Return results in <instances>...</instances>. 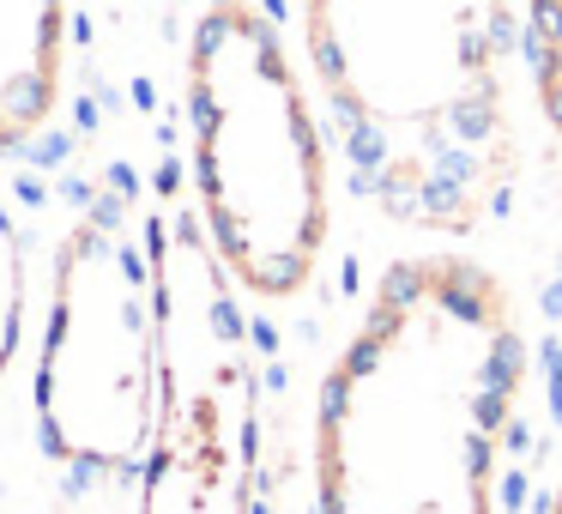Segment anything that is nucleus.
<instances>
[{
  "label": "nucleus",
  "mask_w": 562,
  "mask_h": 514,
  "mask_svg": "<svg viewBox=\"0 0 562 514\" xmlns=\"http://www.w3.org/2000/svg\"><path fill=\"white\" fill-rule=\"evenodd\" d=\"M188 164L231 279L267 303L303 291L333 231L327 134L284 37L248 0H212L188 37Z\"/></svg>",
  "instance_id": "obj_3"
},
{
  "label": "nucleus",
  "mask_w": 562,
  "mask_h": 514,
  "mask_svg": "<svg viewBox=\"0 0 562 514\" xmlns=\"http://www.w3.org/2000/svg\"><path fill=\"white\" fill-rule=\"evenodd\" d=\"M520 388L508 284L465 255L393 260L321 381V514H496Z\"/></svg>",
  "instance_id": "obj_1"
},
{
  "label": "nucleus",
  "mask_w": 562,
  "mask_h": 514,
  "mask_svg": "<svg viewBox=\"0 0 562 514\" xmlns=\"http://www.w3.org/2000/svg\"><path fill=\"white\" fill-rule=\"evenodd\" d=\"M25 309H31V284H25V243L19 224L0 200V376L13 369L19 345H25Z\"/></svg>",
  "instance_id": "obj_8"
},
{
  "label": "nucleus",
  "mask_w": 562,
  "mask_h": 514,
  "mask_svg": "<svg viewBox=\"0 0 562 514\" xmlns=\"http://www.w3.org/2000/svg\"><path fill=\"white\" fill-rule=\"evenodd\" d=\"M158 248L103 194L55 248L37 351V436L79 472H139L158 417Z\"/></svg>",
  "instance_id": "obj_4"
},
{
  "label": "nucleus",
  "mask_w": 562,
  "mask_h": 514,
  "mask_svg": "<svg viewBox=\"0 0 562 514\" xmlns=\"http://www.w3.org/2000/svg\"><path fill=\"white\" fill-rule=\"evenodd\" d=\"M67 79V0H0V152L49 127Z\"/></svg>",
  "instance_id": "obj_6"
},
{
  "label": "nucleus",
  "mask_w": 562,
  "mask_h": 514,
  "mask_svg": "<svg viewBox=\"0 0 562 514\" xmlns=\"http://www.w3.org/2000/svg\"><path fill=\"white\" fill-rule=\"evenodd\" d=\"M550 514H562V484H557V496H550Z\"/></svg>",
  "instance_id": "obj_9"
},
{
  "label": "nucleus",
  "mask_w": 562,
  "mask_h": 514,
  "mask_svg": "<svg viewBox=\"0 0 562 514\" xmlns=\"http://www.w3.org/2000/svg\"><path fill=\"white\" fill-rule=\"evenodd\" d=\"M151 248L164 357L134 514H260V364L243 284L194 219L158 224Z\"/></svg>",
  "instance_id": "obj_5"
},
{
  "label": "nucleus",
  "mask_w": 562,
  "mask_h": 514,
  "mask_svg": "<svg viewBox=\"0 0 562 514\" xmlns=\"http://www.w3.org/2000/svg\"><path fill=\"white\" fill-rule=\"evenodd\" d=\"M520 43H526V67H532L538 110L562 139V0H526Z\"/></svg>",
  "instance_id": "obj_7"
},
{
  "label": "nucleus",
  "mask_w": 562,
  "mask_h": 514,
  "mask_svg": "<svg viewBox=\"0 0 562 514\" xmlns=\"http://www.w3.org/2000/svg\"><path fill=\"white\" fill-rule=\"evenodd\" d=\"M526 0H303V49L363 188L417 231H472L508 176Z\"/></svg>",
  "instance_id": "obj_2"
}]
</instances>
